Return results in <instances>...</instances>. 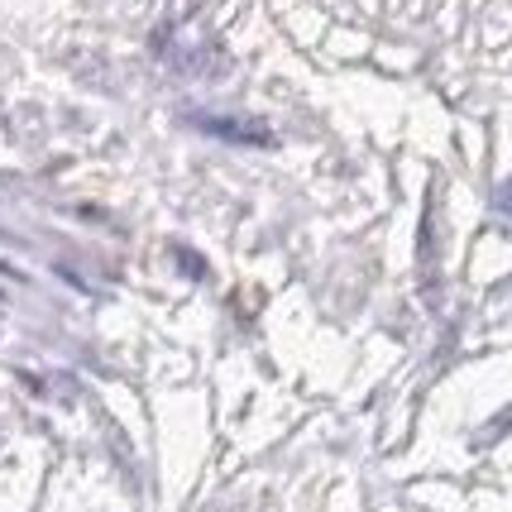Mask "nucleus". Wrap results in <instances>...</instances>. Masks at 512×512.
Returning a JSON list of instances; mask_svg holds the SVG:
<instances>
[{
  "mask_svg": "<svg viewBox=\"0 0 512 512\" xmlns=\"http://www.w3.org/2000/svg\"><path fill=\"white\" fill-rule=\"evenodd\" d=\"M192 125L216 139H235V144H273L264 120H235V115H192Z\"/></svg>",
  "mask_w": 512,
  "mask_h": 512,
  "instance_id": "1",
  "label": "nucleus"
},
{
  "mask_svg": "<svg viewBox=\"0 0 512 512\" xmlns=\"http://www.w3.org/2000/svg\"><path fill=\"white\" fill-rule=\"evenodd\" d=\"M493 206H498V211H503V216H512V178L503 182V187H498V192H493Z\"/></svg>",
  "mask_w": 512,
  "mask_h": 512,
  "instance_id": "2",
  "label": "nucleus"
},
{
  "mask_svg": "<svg viewBox=\"0 0 512 512\" xmlns=\"http://www.w3.org/2000/svg\"><path fill=\"white\" fill-rule=\"evenodd\" d=\"M178 268L182 273H206V264H201L197 254H178Z\"/></svg>",
  "mask_w": 512,
  "mask_h": 512,
  "instance_id": "3",
  "label": "nucleus"
}]
</instances>
